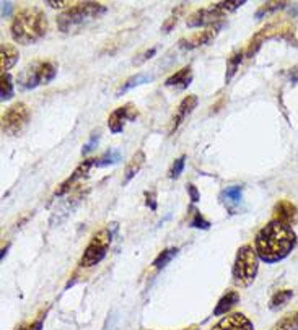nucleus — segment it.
<instances>
[{
  "label": "nucleus",
  "instance_id": "36",
  "mask_svg": "<svg viewBox=\"0 0 298 330\" xmlns=\"http://www.w3.org/2000/svg\"><path fill=\"white\" fill-rule=\"evenodd\" d=\"M155 52H156V47H152V49H148V51H145L142 55L139 57L137 61H134V62H137V64H144L147 59H152V57L155 55Z\"/></svg>",
  "mask_w": 298,
  "mask_h": 330
},
{
  "label": "nucleus",
  "instance_id": "34",
  "mask_svg": "<svg viewBox=\"0 0 298 330\" xmlns=\"http://www.w3.org/2000/svg\"><path fill=\"white\" fill-rule=\"evenodd\" d=\"M98 138H99V134L96 132V134H93L92 138H90V142L87 143V146H84V150H82V155H87L88 152H92L93 148H95V145H96V142H98Z\"/></svg>",
  "mask_w": 298,
  "mask_h": 330
},
{
  "label": "nucleus",
  "instance_id": "22",
  "mask_svg": "<svg viewBox=\"0 0 298 330\" xmlns=\"http://www.w3.org/2000/svg\"><path fill=\"white\" fill-rule=\"evenodd\" d=\"M178 247H168V249H165V251H161L160 254H158V257H156L155 260H153V267L156 268V270H161V268H165L168 265V263L176 257V254H178Z\"/></svg>",
  "mask_w": 298,
  "mask_h": 330
},
{
  "label": "nucleus",
  "instance_id": "7",
  "mask_svg": "<svg viewBox=\"0 0 298 330\" xmlns=\"http://www.w3.org/2000/svg\"><path fill=\"white\" fill-rule=\"evenodd\" d=\"M31 112L24 103H15L2 114V130L7 135H18L28 126Z\"/></svg>",
  "mask_w": 298,
  "mask_h": 330
},
{
  "label": "nucleus",
  "instance_id": "13",
  "mask_svg": "<svg viewBox=\"0 0 298 330\" xmlns=\"http://www.w3.org/2000/svg\"><path fill=\"white\" fill-rule=\"evenodd\" d=\"M196 106H197V96H194V95L186 96L184 100L179 103L178 111L175 112V115H173L171 124H170V134L178 130V127L184 122V119L196 109Z\"/></svg>",
  "mask_w": 298,
  "mask_h": 330
},
{
  "label": "nucleus",
  "instance_id": "16",
  "mask_svg": "<svg viewBox=\"0 0 298 330\" xmlns=\"http://www.w3.org/2000/svg\"><path fill=\"white\" fill-rule=\"evenodd\" d=\"M191 81H193V70L187 65V67H183L176 73H173L171 77H168L167 81H165V85L173 86V88L181 89V92H183V89H186L189 85H191Z\"/></svg>",
  "mask_w": 298,
  "mask_h": 330
},
{
  "label": "nucleus",
  "instance_id": "19",
  "mask_svg": "<svg viewBox=\"0 0 298 330\" xmlns=\"http://www.w3.org/2000/svg\"><path fill=\"white\" fill-rule=\"evenodd\" d=\"M243 57H245V49L235 51L233 54L230 55V59L227 62V72H225V81H227V83H230L231 78L235 77V73H236V70L239 67V64H241Z\"/></svg>",
  "mask_w": 298,
  "mask_h": 330
},
{
  "label": "nucleus",
  "instance_id": "14",
  "mask_svg": "<svg viewBox=\"0 0 298 330\" xmlns=\"http://www.w3.org/2000/svg\"><path fill=\"white\" fill-rule=\"evenodd\" d=\"M92 166H95V158L85 160L75 171H73V174L67 181H64V183L61 184V187L56 191V197H61L64 194H67L70 189H72V186L77 183V181H80V179H84L85 176H88V172H90V169H92Z\"/></svg>",
  "mask_w": 298,
  "mask_h": 330
},
{
  "label": "nucleus",
  "instance_id": "38",
  "mask_svg": "<svg viewBox=\"0 0 298 330\" xmlns=\"http://www.w3.org/2000/svg\"><path fill=\"white\" fill-rule=\"evenodd\" d=\"M21 330H41V320H38V322H35L33 325H30L26 328H21Z\"/></svg>",
  "mask_w": 298,
  "mask_h": 330
},
{
  "label": "nucleus",
  "instance_id": "37",
  "mask_svg": "<svg viewBox=\"0 0 298 330\" xmlns=\"http://www.w3.org/2000/svg\"><path fill=\"white\" fill-rule=\"evenodd\" d=\"M290 80L293 81V83H298V65L290 72Z\"/></svg>",
  "mask_w": 298,
  "mask_h": 330
},
{
  "label": "nucleus",
  "instance_id": "5",
  "mask_svg": "<svg viewBox=\"0 0 298 330\" xmlns=\"http://www.w3.org/2000/svg\"><path fill=\"white\" fill-rule=\"evenodd\" d=\"M57 65L49 61H36L26 65L21 72L16 81L21 89H33L41 85H47L56 78Z\"/></svg>",
  "mask_w": 298,
  "mask_h": 330
},
{
  "label": "nucleus",
  "instance_id": "18",
  "mask_svg": "<svg viewBox=\"0 0 298 330\" xmlns=\"http://www.w3.org/2000/svg\"><path fill=\"white\" fill-rule=\"evenodd\" d=\"M145 163V153L144 152H137L134 156H132V160L127 163V166H126V171H124V183H129V181H132L136 177V174L140 171V168H142V164Z\"/></svg>",
  "mask_w": 298,
  "mask_h": 330
},
{
  "label": "nucleus",
  "instance_id": "32",
  "mask_svg": "<svg viewBox=\"0 0 298 330\" xmlns=\"http://www.w3.org/2000/svg\"><path fill=\"white\" fill-rule=\"evenodd\" d=\"M47 5L51 7V8H56V10H69V8L72 7L70 2H67V0H59V2H56V0H47Z\"/></svg>",
  "mask_w": 298,
  "mask_h": 330
},
{
  "label": "nucleus",
  "instance_id": "35",
  "mask_svg": "<svg viewBox=\"0 0 298 330\" xmlns=\"http://www.w3.org/2000/svg\"><path fill=\"white\" fill-rule=\"evenodd\" d=\"M187 192H189V195H191V202H193V203H196V202L201 200V194H199L197 187H196L194 184H189V186H187Z\"/></svg>",
  "mask_w": 298,
  "mask_h": 330
},
{
  "label": "nucleus",
  "instance_id": "20",
  "mask_svg": "<svg viewBox=\"0 0 298 330\" xmlns=\"http://www.w3.org/2000/svg\"><path fill=\"white\" fill-rule=\"evenodd\" d=\"M222 200L228 203V205H236L241 202V197H243V187L241 186H230L227 189H223L222 194Z\"/></svg>",
  "mask_w": 298,
  "mask_h": 330
},
{
  "label": "nucleus",
  "instance_id": "11",
  "mask_svg": "<svg viewBox=\"0 0 298 330\" xmlns=\"http://www.w3.org/2000/svg\"><path fill=\"white\" fill-rule=\"evenodd\" d=\"M210 330H254L253 322L241 312H233L220 319Z\"/></svg>",
  "mask_w": 298,
  "mask_h": 330
},
{
  "label": "nucleus",
  "instance_id": "21",
  "mask_svg": "<svg viewBox=\"0 0 298 330\" xmlns=\"http://www.w3.org/2000/svg\"><path fill=\"white\" fill-rule=\"evenodd\" d=\"M292 298H293V291H292V290H280V291H277V293L270 298V301H269V309L277 311V309H280V308H284L285 304L290 301Z\"/></svg>",
  "mask_w": 298,
  "mask_h": 330
},
{
  "label": "nucleus",
  "instance_id": "17",
  "mask_svg": "<svg viewBox=\"0 0 298 330\" xmlns=\"http://www.w3.org/2000/svg\"><path fill=\"white\" fill-rule=\"evenodd\" d=\"M238 301H239V294H238L235 290L227 291V293L223 294L222 298L219 299L217 306H215V309H213V316H223V314H227V312L231 311V308L236 306Z\"/></svg>",
  "mask_w": 298,
  "mask_h": 330
},
{
  "label": "nucleus",
  "instance_id": "8",
  "mask_svg": "<svg viewBox=\"0 0 298 330\" xmlns=\"http://www.w3.org/2000/svg\"><path fill=\"white\" fill-rule=\"evenodd\" d=\"M139 117V111L134 104H126L122 108H118L116 111H113L107 117V127L113 132V134H121L124 130V126L126 122H132Z\"/></svg>",
  "mask_w": 298,
  "mask_h": 330
},
{
  "label": "nucleus",
  "instance_id": "26",
  "mask_svg": "<svg viewBox=\"0 0 298 330\" xmlns=\"http://www.w3.org/2000/svg\"><path fill=\"white\" fill-rule=\"evenodd\" d=\"M150 75H147V73H137V75L134 77H130L127 78L126 81H124V85L119 88V95L121 93H126L127 89H132V88H136L139 85H142V83H147V81H150Z\"/></svg>",
  "mask_w": 298,
  "mask_h": 330
},
{
  "label": "nucleus",
  "instance_id": "25",
  "mask_svg": "<svg viewBox=\"0 0 298 330\" xmlns=\"http://www.w3.org/2000/svg\"><path fill=\"white\" fill-rule=\"evenodd\" d=\"M285 7H287V2H266L258 8V12H256V20H261V18H264V16L282 10V8H285Z\"/></svg>",
  "mask_w": 298,
  "mask_h": 330
},
{
  "label": "nucleus",
  "instance_id": "10",
  "mask_svg": "<svg viewBox=\"0 0 298 330\" xmlns=\"http://www.w3.org/2000/svg\"><path fill=\"white\" fill-rule=\"evenodd\" d=\"M223 16L220 12H217L213 8V5L201 8V10L194 12L193 15H189L187 18V26L189 28H202V26H212V24L219 23L217 20Z\"/></svg>",
  "mask_w": 298,
  "mask_h": 330
},
{
  "label": "nucleus",
  "instance_id": "31",
  "mask_svg": "<svg viewBox=\"0 0 298 330\" xmlns=\"http://www.w3.org/2000/svg\"><path fill=\"white\" fill-rule=\"evenodd\" d=\"M181 10H184V5H179V7L176 8V10L173 12V15L170 16V18L163 23V28H161V29H163L165 33H170L173 28H175V24H176V23H178V20H179V15H178V13H179Z\"/></svg>",
  "mask_w": 298,
  "mask_h": 330
},
{
  "label": "nucleus",
  "instance_id": "23",
  "mask_svg": "<svg viewBox=\"0 0 298 330\" xmlns=\"http://www.w3.org/2000/svg\"><path fill=\"white\" fill-rule=\"evenodd\" d=\"M119 160H121L119 150H107L106 153L99 156V158H95V166L96 168H106V166H111V164L119 163Z\"/></svg>",
  "mask_w": 298,
  "mask_h": 330
},
{
  "label": "nucleus",
  "instance_id": "24",
  "mask_svg": "<svg viewBox=\"0 0 298 330\" xmlns=\"http://www.w3.org/2000/svg\"><path fill=\"white\" fill-rule=\"evenodd\" d=\"M0 100L2 103L12 100L13 98V80L10 77V73H2V81H0Z\"/></svg>",
  "mask_w": 298,
  "mask_h": 330
},
{
  "label": "nucleus",
  "instance_id": "33",
  "mask_svg": "<svg viewBox=\"0 0 298 330\" xmlns=\"http://www.w3.org/2000/svg\"><path fill=\"white\" fill-rule=\"evenodd\" d=\"M145 203L148 205V208L155 212L158 208V202H156V194L155 192H145Z\"/></svg>",
  "mask_w": 298,
  "mask_h": 330
},
{
  "label": "nucleus",
  "instance_id": "4",
  "mask_svg": "<svg viewBox=\"0 0 298 330\" xmlns=\"http://www.w3.org/2000/svg\"><path fill=\"white\" fill-rule=\"evenodd\" d=\"M106 13V7L98 2H80L72 5L69 10L62 12L57 16V28L62 33H69L73 28L87 24L95 18H99Z\"/></svg>",
  "mask_w": 298,
  "mask_h": 330
},
{
  "label": "nucleus",
  "instance_id": "1",
  "mask_svg": "<svg viewBox=\"0 0 298 330\" xmlns=\"http://www.w3.org/2000/svg\"><path fill=\"white\" fill-rule=\"evenodd\" d=\"M298 244V237L290 225L277 220L266 223L254 237V251L261 262L269 265L282 262Z\"/></svg>",
  "mask_w": 298,
  "mask_h": 330
},
{
  "label": "nucleus",
  "instance_id": "30",
  "mask_svg": "<svg viewBox=\"0 0 298 330\" xmlns=\"http://www.w3.org/2000/svg\"><path fill=\"white\" fill-rule=\"evenodd\" d=\"M184 166H186V156H179V158L173 163V166L168 172L170 179H178L181 176V172L184 171Z\"/></svg>",
  "mask_w": 298,
  "mask_h": 330
},
{
  "label": "nucleus",
  "instance_id": "9",
  "mask_svg": "<svg viewBox=\"0 0 298 330\" xmlns=\"http://www.w3.org/2000/svg\"><path fill=\"white\" fill-rule=\"evenodd\" d=\"M223 24H225V23L219 21V23L212 24V26L202 29L201 33H196V35H193L191 38L181 39L179 41V47L181 49H186V51H191V49H197V47H202L205 44H209L210 41H213L215 36L219 35V31L222 29Z\"/></svg>",
  "mask_w": 298,
  "mask_h": 330
},
{
  "label": "nucleus",
  "instance_id": "2",
  "mask_svg": "<svg viewBox=\"0 0 298 330\" xmlns=\"http://www.w3.org/2000/svg\"><path fill=\"white\" fill-rule=\"evenodd\" d=\"M49 21L39 7H24L15 13L10 24V35L18 44H35L46 36Z\"/></svg>",
  "mask_w": 298,
  "mask_h": 330
},
{
  "label": "nucleus",
  "instance_id": "12",
  "mask_svg": "<svg viewBox=\"0 0 298 330\" xmlns=\"http://www.w3.org/2000/svg\"><path fill=\"white\" fill-rule=\"evenodd\" d=\"M272 220L282 221L287 223V225L293 226L295 223L298 221V210L295 207V203H292L290 200H279L274 208H272Z\"/></svg>",
  "mask_w": 298,
  "mask_h": 330
},
{
  "label": "nucleus",
  "instance_id": "39",
  "mask_svg": "<svg viewBox=\"0 0 298 330\" xmlns=\"http://www.w3.org/2000/svg\"><path fill=\"white\" fill-rule=\"evenodd\" d=\"M10 8H12V5H10V4H4V5H2V13H4V15H7L8 12H10Z\"/></svg>",
  "mask_w": 298,
  "mask_h": 330
},
{
  "label": "nucleus",
  "instance_id": "6",
  "mask_svg": "<svg viewBox=\"0 0 298 330\" xmlns=\"http://www.w3.org/2000/svg\"><path fill=\"white\" fill-rule=\"evenodd\" d=\"M111 239H113L111 231L107 228L98 231V233L92 237V241L88 243L85 252L82 254L80 267L90 268V267L98 265V263L106 257L107 249H110V246H111Z\"/></svg>",
  "mask_w": 298,
  "mask_h": 330
},
{
  "label": "nucleus",
  "instance_id": "29",
  "mask_svg": "<svg viewBox=\"0 0 298 330\" xmlns=\"http://www.w3.org/2000/svg\"><path fill=\"white\" fill-rule=\"evenodd\" d=\"M189 226H191V228H197V229H209V228H210V221L205 220L202 213L199 212V210H196L191 223H189Z\"/></svg>",
  "mask_w": 298,
  "mask_h": 330
},
{
  "label": "nucleus",
  "instance_id": "28",
  "mask_svg": "<svg viewBox=\"0 0 298 330\" xmlns=\"http://www.w3.org/2000/svg\"><path fill=\"white\" fill-rule=\"evenodd\" d=\"M277 330H298V312L284 317L277 324Z\"/></svg>",
  "mask_w": 298,
  "mask_h": 330
},
{
  "label": "nucleus",
  "instance_id": "27",
  "mask_svg": "<svg viewBox=\"0 0 298 330\" xmlns=\"http://www.w3.org/2000/svg\"><path fill=\"white\" fill-rule=\"evenodd\" d=\"M245 2L243 0H227V2H219V4H215L213 8L217 12H220L222 15H228V13H233L236 12L239 7H243Z\"/></svg>",
  "mask_w": 298,
  "mask_h": 330
},
{
  "label": "nucleus",
  "instance_id": "15",
  "mask_svg": "<svg viewBox=\"0 0 298 330\" xmlns=\"http://www.w3.org/2000/svg\"><path fill=\"white\" fill-rule=\"evenodd\" d=\"M20 59V52L13 44L4 43L0 47V69L2 73H8L12 67H15V64Z\"/></svg>",
  "mask_w": 298,
  "mask_h": 330
},
{
  "label": "nucleus",
  "instance_id": "3",
  "mask_svg": "<svg viewBox=\"0 0 298 330\" xmlns=\"http://www.w3.org/2000/svg\"><path fill=\"white\" fill-rule=\"evenodd\" d=\"M259 257L254 247L245 244L238 249L233 268H231V280L236 288H248L254 283L259 272Z\"/></svg>",
  "mask_w": 298,
  "mask_h": 330
}]
</instances>
